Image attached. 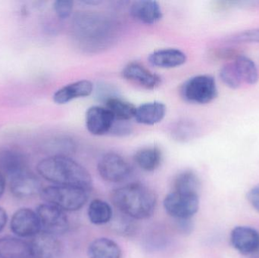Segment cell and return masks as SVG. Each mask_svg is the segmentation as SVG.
<instances>
[{
	"instance_id": "6da1fadb",
	"label": "cell",
	"mask_w": 259,
	"mask_h": 258,
	"mask_svg": "<svg viewBox=\"0 0 259 258\" xmlns=\"http://www.w3.org/2000/svg\"><path fill=\"white\" fill-rule=\"evenodd\" d=\"M38 174L48 181L60 186H75L90 192L93 180L89 171L66 156H50L36 166Z\"/></svg>"
},
{
	"instance_id": "7a4b0ae2",
	"label": "cell",
	"mask_w": 259,
	"mask_h": 258,
	"mask_svg": "<svg viewBox=\"0 0 259 258\" xmlns=\"http://www.w3.org/2000/svg\"><path fill=\"white\" fill-rule=\"evenodd\" d=\"M112 201L123 215L131 219L145 220L155 212L157 197L150 188L142 183H133L115 189Z\"/></svg>"
},
{
	"instance_id": "3957f363",
	"label": "cell",
	"mask_w": 259,
	"mask_h": 258,
	"mask_svg": "<svg viewBox=\"0 0 259 258\" xmlns=\"http://www.w3.org/2000/svg\"><path fill=\"white\" fill-rule=\"evenodd\" d=\"M73 32L85 49H100L112 40L114 26L106 17L88 12L79 14L74 18Z\"/></svg>"
},
{
	"instance_id": "277c9868",
	"label": "cell",
	"mask_w": 259,
	"mask_h": 258,
	"mask_svg": "<svg viewBox=\"0 0 259 258\" xmlns=\"http://www.w3.org/2000/svg\"><path fill=\"white\" fill-rule=\"evenodd\" d=\"M39 195L46 203L53 204L64 212L80 210L88 199V192L85 189L60 185L44 188Z\"/></svg>"
},
{
	"instance_id": "5b68a950",
	"label": "cell",
	"mask_w": 259,
	"mask_h": 258,
	"mask_svg": "<svg viewBox=\"0 0 259 258\" xmlns=\"http://www.w3.org/2000/svg\"><path fill=\"white\" fill-rule=\"evenodd\" d=\"M181 93L186 101L204 105L212 101L218 95V88L214 77L197 75L187 80L181 86Z\"/></svg>"
},
{
	"instance_id": "8992f818",
	"label": "cell",
	"mask_w": 259,
	"mask_h": 258,
	"mask_svg": "<svg viewBox=\"0 0 259 258\" xmlns=\"http://www.w3.org/2000/svg\"><path fill=\"white\" fill-rule=\"evenodd\" d=\"M163 206L172 218L179 221L190 220L199 210V195L174 191L164 198Z\"/></svg>"
},
{
	"instance_id": "52a82bcc",
	"label": "cell",
	"mask_w": 259,
	"mask_h": 258,
	"mask_svg": "<svg viewBox=\"0 0 259 258\" xmlns=\"http://www.w3.org/2000/svg\"><path fill=\"white\" fill-rule=\"evenodd\" d=\"M100 177L109 183H121L128 178L132 168L124 158L115 152L105 154L97 165Z\"/></svg>"
},
{
	"instance_id": "ba28073f",
	"label": "cell",
	"mask_w": 259,
	"mask_h": 258,
	"mask_svg": "<svg viewBox=\"0 0 259 258\" xmlns=\"http://www.w3.org/2000/svg\"><path fill=\"white\" fill-rule=\"evenodd\" d=\"M36 212L40 224L41 232L56 236L68 231L69 221L62 209L44 203L38 206Z\"/></svg>"
},
{
	"instance_id": "9c48e42d",
	"label": "cell",
	"mask_w": 259,
	"mask_h": 258,
	"mask_svg": "<svg viewBox=\"0 0 259 258\" xmlns=\"http://www.w3.org/2000/svg\"><path fill=\"white\" fill-rule=\"evenodd\" d=\"M10 228L18 238L34 237L41 232L37 214L27 208L15 212L11 220Z\"/></svg>"
},
{
	"instance_id": "30bf717a",
	"label": "cell",
	"mask_w": 259,
	"mask_h": 258,
	"mask_svg": "<svg viewBox=\"0 0 259 258\" xmlns=\"http://www.w3.org/2000/svg\"><path fill=\"white\" fill-rule=\"evenodd\" d=\"M31 258H62L63 247L56 236L40 232L30 242Z\"/></svg>"
},
{
	"instance_id": "8fae6325",
	"label": "cell",
	"mask_w": 259,
	"mask_h": 258,
	"mask_svg": "<svg viewBox=\"0 0 259 258\" xmlns=\"http://www.w3.org/2000/svg\"><path fill=\"white\" fill-rule=\"evenodd\" d=\"M115 121V118L107 108L95 106L87 111L86 127L91 134L103 136L110 133Z\"/></svg>"
},
{
	"instance_id": "7c38bea8",
	"label": "cell",
	"mask_w": 259,
	"mask_h": 258,
	"mask_svg": "<svg viewBox=\"0 0 259 258\" xmlns=\"http://www.w3.org/2000/svg\"><path fill=\"white\" fill-rule=\"evenodd\" d=\"M230 239L233 247L243 255L253 254L259 249V233L252 227H234Z\"/></svg>"
},
{
	"instance_id": "4fadbf2b",
	"label": "cell",
	"mask_w": 259,
	"mask_h": 258,
	"mask_svg": "<svg viewBox=\"0 0 259 258\" xmlns=\"http://www.w3.org/2000/svg\"><path fill=\"white\" fill-rule=\"evenodd\" d=\"M42 189L39 179L28 170L10 180L11 193L21 199L39 195Z\"/></svg>"
},
{
	"instance_id": "5bb4252c",
	"label": "cell",
	"mask_w": 259,
	"mask_h": 258,
	"mask_svg": "<svg viewBox=\"0 0 259 258\" xmlns=\"http://www.w3.org/2000/svg\"><path fill=\"white\" fill-rule=\"evenodd\" d=\"M122 76L125 80L146 89H155L159 86L161 79L138 62H131L124 67Z\"/></svg>"
},
{
	"instance_id": "9a60e30c",
	"label": "cell",
	"mask_w": 259,
	"mask_h": 258,
	"mask_svg": "<svg viewBox=\"0 0 259 258\" xmlns=\"http://www.w3.org/2000/svg\"><path fill=\"white\" fill-rule=\"evenodd\" d=\"M93 91L94 85L90 80H78L58 89L53 95V101L58 105L67 104L76 98L89 96Z\"/></svg>"
},
{
	"instance_id": "2e32d148",
	"label": "cell",
	"mask_w": 259,
	"mask_h": 258,
	"mask_svg": "<svg viewBox=\"0 0 259 258\" xmlns=\"http://www.w3.org/2000/svg\"><path fill=\"white\" fill-rule=\"evenodd\" d=\"M27 159L21 151L6 149L0 152V173L9 179L27 171Z\"/></svg>"
},
{
	"instance_id": "e0dca14e",
	"label": "cell",
	"mask_w": 259,
	"mask_h": 258,
	"mask_svg": "<svg viewBox=\"0 0 259 258\" xmlns=\"http://www.w3.org/2000/svg\"><path fill=\"white\" fill-rule=\"evenodd\" d=\"M130 12L134 19L146 24H155L162 18V12L159 4L152 0L134 2Z\"/></svg>"
},
{
	"instance_id": "ac0fdd59",
	"label": "cell",
	"mask_w": 259,
	"mask_h": 258,
	"mask_svg": "<svg viewBox=\"0 0 259 258\" xmlns=\"http://www.w3.org/2000/svg\"><path fill=\"white\" fill-rule=\"evenodd\" d=\"M148 60L157 68H174L185 64L187 56L178 48H164L151 53Z\"/></svg>"
},
{
	"instance_id": "d6986e66",
	"label": "cell",
	"mask_w": 259,
	"mask_h": 258,
	"mask_svg": "<svg viewBox=\"0 0 259 258\" xmlns=\"http://www.w3.org/2000/svg\"><path fill=\"white\" fill-rule=\"evenodd\" d=\"M0 258H31L30 244L21 238L13 236L1 238Z\"/></svg>"
},
{
	"instance_id": "ffe728a7",
	"label": "cell",
	"mask_w": 259,
	"mask_h": 258,
	"mask_svg": "<svg viewBox=\"0 0 259 258\" xmlns=\"http://www.w3.org/2000/svg\"><path fill=\"white\" fill-rule=\"evenodd\" d=\"M166 115V106L160 101L144 103L136 109V121L144 125H154L161 122Z\"/></svg>"
},
{
	"instance_id": "44dd1931",
	"label": "cell",
	"mask_w": 259,
	"mask_h": 258,
	"mask_svg": "<svg viewBox=\"0 0 259 258\" xmlns=\"http://www.w3.org/2000/svg\"><path fill=\"white\" fill-rule=\"evenodd\" d=\"M89 258H122V250L118 243L109 238H98L88 248Z\"/></svg>"
},
{
	"instance_id": "7402d4cb",
	"label": "cell",
	"mask_w": 259,
	"mask_h": 258,
	"mask_svg": "<svg viewBox=\"0 0 259 258\" xmlns=\"http://www.w3.org/2000/svg\"><path fill=\"white\" fill-rule=\"evenodd\" d=\"M134 160L140 169L152 172L158 169L161 165L162 153L158 147H144L135 153Z\"/></svg>"
},
{
	"instance_id": "603a6c76",
	"label": "cell",
	"mask_w": 259,
	"mask_h": 258,
	"mask_svg": "<svg viewBox=\"0 0 259 258\" xmlns=\"http://www.w3.org/2000/svg\"><path fill=\"white\" fill-rule=\"evenodd\" d=\"M106 106L113 115L115 121H128L131 118H134L137 107L122 98L115 96L108 97L106 100Z\"/></svg>"
},
{
	"instance_id": "cb8c5ba5",
	"label": "cell",
	"mask_w": 259,
	"mask_h": 258,
	"mask_svg": "<svg viewBox=\"0 0 259 258\" xmlns=\"http://www.w3.org/2000/svg\"><path fill=\"white\" fill-rule=\"evenodd\" d=\"M88 215L93 224L103 225L112 221L113 211L110 204L106 201L94 199L89 204Z\"/></svg>"
},
{
	"instance_id": "d4e9b609",
	"label": "cell",
	"mask_w": 259,
	"mask_h": 258,
	"mask_svg": "<svg viewBox=\"0 0 259 258\" xmlns=\"http://www.w3.org/2000/svg\"><path fill=\"white\" fill-rule=\"evenodd\" d=\"M173 185L175 192L198 194L200 188V180L196 173L187 170L176 176Z\"/></svg>"
},
{
	"instance_id": "484cf974",
	"label": "cell",
	"mask_w": 259,
	"mask_h": 258,
	"mask_svg": "<svg viewBox=\"0 0 259 258\" xmlns=\"http://www.w3.org/2000/svg\"><path fill=\"white\" fill-rule=\"evenodd\" d=\"M242 81L248 84H255L258 80V72L255 62L244 55L234 61Z\"/></svg>"
},
{
	"instance_id": "4316f807",
	"label": "cell",
	"mask_w": 259,
	"mask_h": 258,
	"mask_svg": "<svg viewBox=\"0 0 259 258\" xmlns=\"http://www.w3.org/2000/svg\"><path fill=\"white\" fill-rule=\"evenodd\" d=\"M220 77L222 82L231 89H237L243 83L234 62H229L222 67Z\"/></svg>"
},
{
	"instance_id": "83f0119b",
	"label": "cell",
	"mask_w": 259,
	"mask_h": 258,
	"mask_svg": "<svg viewBox=\"0 0 259 258\" xmlns=\"http://www.w3.org/2000/svg\"><path fill=\"white\" fill-rule=\"evenodd\" d=\"M197 133L196 125L190 121H181L177 124L173 130L174 137L178 140H190L196 136Z\"/></svg>"
},
{
	"instance_id": "f1b7e54d",
	"label": "cell",
	"mask_w": 259,
	"mask_h": 258,
	"mask_svg": "<svg viewBox=\"0 0 259 258\" xmlns=\"http://www.w3.org/2000/svg\"><path fill=\"white\" fill-rule=\"evenodd\" d=\"M74 3L69 0H58L53 4V9L56 15L60 19H66L71 16L72 13Z\"/></svg>"
},
{
	"instance_id": "f546056e",
	"label": "cell",
	"mask_w": 259,
	"mask_h": 258,
	"mask_svg": "<svg viewBox=\"0 0 259 258\" xmlns=\"http://www.w3.org/2000/svg\"><path fill=\"white\" fill-rule=\"evenodd\" d=\"M230 40L237 42H259V29L240 32L231 36Z\"/></svg>"
},
{
	"instance_id": "4dcf8cb0",
	"label": "cell",
	"mask_w": 259,
	"mask_h": 258,
	"mask_svg": "<svg viewBox=\"0 0 259 258\" xmlns=\"http://www.w3.org/2000/svg\"><path fill=\"white\" fill-rule=\"evenodd\" d=\"M241 55H243L241 51L237 48L226 47V48H218L214 51L213 56L215 57V59H219V60L233 61L234 62Z\"/></svg>"
},
{
	"instance_id": "1f68e13d",
	"label": "cell",
	"mask_w": 259,
	"mask_h": 258,
	"mask_svg": "<svg viewBox=\"0 0 259 258\" xmlns=\"http://www.w3.org/2000/svg\"><path fill=\"white\" fill-rule=\"evenodd\" d=\"M110 133L117 136H125L131 133V127L127 124V121H115Z\"/></svg>"
},
{
	"instance_id": "d6a6232c",
	"label": "cell",
	"mask_w": 259,
	"mask_h": 258,
	"mask_svg": "<svg viewBox=\"0 0 259 258\" xmlns=\"http://www.w3.org/2000/svg\"><path fill=\"white\" fill-rule=\"evenodd\" d=\"M249 204L255 211L259 212V184L254 186L247 193Z\"/></svg>"
},
{
	"instance_id": "836d02e7",
	"label": "cell",
	"mask_w": 259,
	"mask_h": 258,
	"mask_svg": "<svg viewBox=\"0 0 259 258\" xmlns=\"http://www.w3.org/2000/svg\"><path fill=\"white\" fill-rule=\"evenodd\" d=\"M8 221V215L6 210L0 207V233L4 230Z\"/></svg>"
},
{
	"instance_id": "e575fe53",
	"label": "cell",
	"mask_w": 259,
	"mask_h": 258,
	"mask_svg": "<svg viewBox=\"0 0 259 258\" xmlns=\"http://www.w3.org/2000/svg\"><path fill=\"white\" fill-rule=\"evenodd\" d=\"M6 189V179L4 176L0 173V198L3 196Z\"/></svg>"
},
{
	"instance_id": "d590c367",
	"label": "cell",
	"mask_w": 259,
	"mask_h": 258,
	"mask_svg": "<svg viewBox=\"0 0 259 258\" xmlns=\"http://www.w3.org/2000/svg\"><path fill=\"white\" fill-rule=\"evenodd\" d=\"M81 3H83V4H86V5H92V6H96V5L100 4L101 3V2L100 1H82Z\"/></svg>"
}]
</instances>
